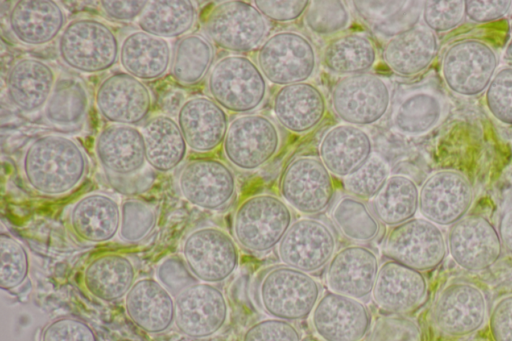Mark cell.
<instances>
[{
	"instance_id": "4fadbf2b",
	"label": "cell",
	"mask_w": 512,
	"mask_h": 341,
	"mask_svg": "<svg viewBox=\"0 0 512 341\" xmlns=\"http://www.w3.org/2000/svg\"><path fill=\"white\" fill-rule=\"evenodd\" d=\"M383 251L389 259L425 272L440 266L448 250L440 226L423 217H414L391 227Z\"/></svg>"
},
{
	"instance_id": "836d02e7",
	"label": "cell",
	"mask_w": 512,
	"mask_h": 341,
	"mask_svg": "<svg viewBox=\"0 0 512 341\" xmlns=\"http://www.w3.org/2000/svg\"><path fill=\"white\" fill-rule=\"evenodd\" d=\"M320 62L326 71L340 77L366 73L378 62V50L367 34L344 32L325 43Z\"/></svg>"
},
{
	"instance_id": "1f68e13d",
	"label": "cell",
	"mask_w": 512,
	"mask_h": 341,
	"mask_svg": "<svg viewBox=\"0 0 512 341\" xmlns=\"http://www.w3.org/2000/svg\"><path fill=\"white\" fill-rule=\"evenodd\" d=\"M128 317L148 333H160L174 322V298L156 279L140 278L125 296Z\"/></svg>"
},
{
	"instance_id": "277c9868",
	"label": "cell",
	"mask_w": 512,
	"mask_h": 341,
	"mask_svg": "<svg viewBox=\"0 0 512 341\" xmlns=\"http://www.w3.org/2000/svg\"><path fill=\"white\" fill-rule=\"evenodd\" d=\"M292 209L279 196L259 193L246 197L233 215V235L243 249L266 253L277 248L293 223Z\"/></svg>"
},
{
	"instance_id": "7c38bea8",
	"label": "cell",
	"mask_w": 512,
	"mask_h": 341,
	"mask_svg": "<svg viewBox=\"0 0 512 341\" xmlns=\"http://www.w3.org/2000/svg\"><path fill=\"white\" fill-rule=\"evenodd\" d=\"M182 255L194 277L210 284L227 280L240 262L235 238L215 226H204L190 232L183 241Z\"/></svg>"
},
{
	"instance_id": "c3c4849f",
	"label": "cell",
	"mask_w": 512,
	"mask_h": 341,
	"mask_svg": "<svg viewBox=\"0 0 512 341\" xmlns=\"http://www.w3.org/2000/svg\"><path fill=\"white\" fill-rule=\"evenodd\" d=\"M424 26L434 33L458 27L466 18L465 0H429L423 2Z\"/></svg>"
},
{
	"instance_id": "603a6c76",
	"label": "cell",
	"mask_w": 512,
	"mask_h": 341,
	"mask_svg": "<svg viewBox=\"0 0 512 341\" xmlns=\"http://www.w3.org/2000/svg\"><path fill=\"white\" fill-rule=\"evenodd\" d=\"M379 267L371 248L348 245L337 250L328 263L326 284L330 291L363 301L372 296Z\"/></svg>"
},
{
	"instance_id": "8fae6325",
	"label": "cell",
	"mask_w": 512,
	"mask_h": 341,
	"mask_svg": "<svg viewBox=\"0 0 512 341\" xmlns=\"http://www.w3.org/2000/svg\"><path fill=\"white\" fill-rule=\"evenodd\" d=\"M279 192L291 209L307 217L318 215L326 211L333 201V175L319 157L300 155L284 168Z\"/></svg>"
},
{
	"instance_id": "d6986e66",
	"label": "cell",
	"mask_w": 512,
	"mask_h": 341,
	"mask_svg": "<svg viewBox=\"0 0 512 341\" xmlns=\"http://www.w3.org/2000/svg\"><path fill=\"white\" fill-rule=\"evenodd\" d=\"M174 322L191 338H206L217 333L228 318V304L215 284L197 281L175 296Z\"/></svg>"
},
{
	"instance_id": "d590c367",
	"label": "cell",
	"mask_w": 512,
	"mask_h": 341,
	"mask_svg": "<svg viewBox=\"0 0 512 341\" xmlns=\"http://www.w3.org/2000/svg\"><path fill=\"white\" fill-rule=\"evenodd\" d=\"M141 132L147 164L154 170L170 172L183 162L188 146L175 119L166 114L150 116Z\"/></svg>"
},
{
	"instance_id": "44dd1931",
	"label": "cell",
	"mask_w": 512,
	"mask_h": 341,
	"mask_svg": "<svg viewBox=\"0 0 512 341\" xmlns=\"http://www.w3.org/2000/svg\"><path fill=\"white\" fill-rule=\"evenodd\" d=\"M95 103L111 124L134 126L149 118L152 95L143 81L126 72H115L99 83Z\"/></svg>"
},
{
	"instance_id": "9f6ffc18",
	"label": "cell",
	"mask_w": 512,
	"mask_h": 341,
	"mask_svg": "<svg viewBox=\"0 0 512 341\" xmlns=\"http://www.w3.org/2000/svg\"><path fill=\"white\" fill-rule=\"evenodd\" d=\"M488 326L492 341H512V294L494 304Z\"/></svg>"
},
{
	"instance_id": "91938a15",
	"label": "cell",
	"mask_w": 512,
	"mask_h": 341,
	"mask_svg": "<svg viewBox=\"0 0 512 341\" xmlns=\"http://www.w3.org/2000/svg\"><path fill=\"white\" fill-rule=\"evenodd\" d=\"M497 229L503 248L512 254V207L502 213Z\"/></svg>"
},
{
	"instance_id": "5bb4252c",
	"label": "cell",
	"mask_w": 512,
	"mask_h": 341,
	"mask_svg": "<svg viewBox=\"0 0 512 341\" xmlns=\"http://www.w3.org/2000/svg\"><path fill=\"white\" fill-rule=\"evenodd\" d=\"M446 243L453 261L470 272L491 268L504 250L498 229L482 215H466L451 225Z\"/></svg>"
},
{
	"instance_id": "7bdbcfd3",
	"label": "cell",
	"mask_w": 512,
	"mask_h": 341,
	"mask_svg": "<svg viewBox=\"0 0 512 341\" xmlns=\"http://www.w3.org/2000/svg\"><path fill=\"white\" fill-rule=\"evenodd\" d=\"M331 218L348 239L365 243L380 232V221L364 200L351 195L342 196L334 205Z\"/></svg>"
},
{
	"instance_id": "8d00e7d4",
	"label": "cell",
	"mask_w": 512,
	"mask_h": 341,
	"mask_svg": "<svg viewBox=\"0 0 512 341\" xmlns=\"http://www.w3.org/2000/svg\"><path fill=\"white\" fill-rule=\"evenodd\" d=\"M197 15V7L192 1L154 0L148 1L136 22L140 30L168 40L188 34Z\"/></svg>"
},
{
	"instance_id": "e0dca14e",
	"label": "cell",
	"mask_w": 512,
	"mask_h": 341,
	"mask_svg": "<svg viewBox=\"0 0 512 341\" xmlns=\"http://www.w3.org/2000/svg\"><path fill=\"white\" fill-rule=\"evenodd\" d=\"M336 248L332 229L319 219L305 216L293 221L277 253L282 264L311 274L328 265Z\"/></svg>"
},
{
	"instance_id": "d4e9b609",
	"label": "cell",
	"mask_w": 512,
	"mask_h": 341,
	"mask_svg": "<svg viewBox=\"0 0 512 341\" xmlns=\"http://www.w3.org/2000/svg\"><path fill=\"white\" fill-rule=\"evenodd\" d=\"M427 293L428 283L423 272L388 259L379 267L372 298L379 308L400 314L420 306Z\"/></svg>"
},
{
	"instance_id": "6da1fadb",
	"label": "cell",
	"mask_w": 512,
	"mask_h": 341,
	"mask_svg": "<svg viewBox=\"0 0 512 341\" xmlns=\"http://www.w3.org/2000/svg\"><path fill=\"white\" fill-rule=\"evenodd\" d=\"M88 161L81 146L60 134H45L26 148L22 170L36 192L59 196L76 188L86 175Z\"/></svg>"
},
{
	"instance_id": "f6af8a7d",
	"label": "cell",
	"mask_w": 512,
	"mask_h": 341,
	"mask_svg": "<svg viewBox=\"0 0 512 341\" xmlns=\"http://www.w3.org/2000/svg\"><path fill=\"white\" fill-rule=\"evenodd\" d=\"M29 274V257L24 246L12 235H0V288L12 291L20 287Z\"/></svg>"
},
{
	"instance_id": "11a10c76",
	"label": "cell",
	"mask_w": 512,
	"mask_h": 341,
	"mask_svg": "<svg viewBox=\"0 0 512 341\" xmlns=\"http://www.w3.org/2000/svg\"><path fill=\"white\" fill-rule=\"evenodd\" d=\"M253 4L267 20L278 23L293 22L303 17L310 1L308 0H255Z\"/></svg>"
},
{
	"instance_id": "7402d4cb",
	"label": "cell",
	"mask_w": 512,
	"mask_h": 341,
	"mask_svg": "<svg viewBox=\"0 0 512 341\" xmlns=\"http://www.w3.org/2000/svg\"><path fill=\"white\" fill-rule=\"evenodd\" d=\"M327 110L324 92L310 81L281 86L272 97L275 120L297 135L313 131L324 120Z\"/></svg>"
},
{
	"instance_id": "52a82bcc",
	"label": "cell",
	"mask_w": 512,
	"mask_h": 341,
	"mask_svg": "<svg viewBox=\"0 0 512 341\" xmlns=\"http://www.w3.org/2000/svg\"><path fill=\"white\" fill-rule=\"evenodd\" d=\"M203 28L214 46L232 54L258 49L269 36V21L253 2L239 0L222 1L211 7Z\"/></svg>"
},
{
	"instance_id": "f546056e",
	"label": "cell",
	"mask_w": 512,
	"mask_h": 341,
	"mask_svg": "<svg viewBox=\"0 0 512 341\" xmlns=\"http://www.w3.org/2000/svg\"><path fill=\"white\" fill-rule=\"evenodd\" d=\"M436 33L426 26H414L386 40L382 59L387 67L401 77H412L426 70L438 54Z\"/></svg>"
},
{
	"instance_id": "4dcf8cb0",
	"label": "cell",
	"mask_w": 512,
	"mask_h": 341,
	"mask_svg": "<svg viewBox=\"0 0 512 341\" xmlns=\"http://www.w3.org/2000/svg\"><path fill=\"white\" fill-rule=\"evenodd\" d=\"M53 68L43 60L20 58L10 67L6 89L10 101L24 113L43 109L56 83Z\"/></svg>"
},
{
	"instance_id": "f35d334b",
	"label": "cell",
	"mask_w": 512,
	"mask_h": 341,
	"mask_svg": "<svg viewBox=\"0 0 512 341\" xmlns=\"http://www.w3.org/2000/svg\"><path fill=\"white\" fill-rule=\"evenodd\" d=\"M419 187L409 176L392 174L373 198V212L386 226L393 227L415 217L419 211Z\"/></svg>"
},
{
	"instance_id": "ee69618b",
	"label": "cell",
	"mask_w": 512,
	"mask_h": 341,
	"mask_svg": "<svg viewBox=\"0 0 512 341\" xmlns=\"http://www.w3.org/2000/svg\"><path fill=\"white\" fill-rule=\"evenodd\" d=\"M302 18L306 28L321 37L344 33L352 21L348 6L340 0L310 1Z\"/></svg>"
},
{
	"instance_id": "f1b7e54d",
	"label": "cell",
	"mask_w": 512,
	"mask_h": 341,
	"mask_svg": "<svg viewBox=\"0 0 512 341\" xmlns=\"http://www.w3.org/2000/svg\"><path fill=\"white\" fill-rule=\"evenodd\" d=\"M68 220L79 240L91 244L105 243L119 233L121 205L107 194L89 193L73 204Z\"/></svg>"
},
{
	"instance_id": "f907efd6",
	"label": "cell",
	"mask_w": 512,
	"mask_h": 341,
	"mask_svg": "<svg viewBox=\"0 0 512 341\" xmlns=\"http://www.w3.org/2000/svg\"><path fill=\"white\" fill-rule=\"evenodd\" d=\"M242 341H301V335L292 322L270 317L248 327Z\"/></svg>"
},
{
	"instance_id": "60d3db41",
	"label": "cell",
	"mask_w": 512,
	"mask_h": 341,
	"mask_svg": "<svg viewBox=\"0 0 512 341\" xmlns=\"http://www.w3.org/2000/svg\"><path fill=\"white\" fill-rule=\"evenodd\" d=\"M358 16L377 32L390 38L417 25L421 1H353Z\"/></svg>"
},
{
	"instance_id": "6f0895ef",
	"label": "cell",
	"mask_w": 512,
	"mask_h": 341,
	"mask_svg": "<svg viewBox=\"0 0 512 341\" xmlns=\"http://www.w3.org/2000/svg\"><path fill=\"white\" fill-rule=\"evenodd\" d=\"M512 8L511 0H465L466 17L483 24L499 20Z\"/></svg>"
},
{
	"instance_id": "cb8c5ba5",
	"label": "cell",
	"mask_w": 512,
	"mask_h": 341,
	"mask_svg": "<svg viewBox=\"0 0 512 341\" xmlns=\"http://www.w3.org/2000/svg\"><path fill=\"white\" fill-rule=\"evenodd\" d=\"M176 121L188 149L197 153H209L222 146L230 123L227 112L203 95L186 99Z\"/></svg>"
},
{
	"instance_id": "ac0fdd59",
	"label": "cell",
	"mask_w": 512,
	"mask_h": 341,
	"mask_svg": "<svg viewBox=\"0 0 512 341\" xmlns=\"http://www.w3.org/2000/svg\"><path fill=\"white\" fill-rule=\"evenodd\" d=\"M183 198L190 204L209 211L226 207L237 191V180L231 167L215 158H198L187 162L178 177Z\"/></svg>"
},
{
	"instance_id": "30bf717a",
	"label": "cell",
	"mask_w": 512,
	"mask_h": 341,
	"mask_svg": "<svg viewBox=\"0 0 512 341\" xmlns=\"http://www.w3.org/2000/svg\"><path fill=\"white\" fill-rule=\"evenodd\" d=\"M498 65V54L491 45L480 39L465 38L445 50L441 73L453 93L469 97L486 91Z\"/></svg>"
},
{
	"instance_id": "d6a6232c",
	"label": "cell",
	"mask_w": 512,
	"mask_h": 341,
	"mask_svg": "<svg viewBox=\"0 0 512 341\" xmlns=\"http://www.w3.org/2000/svg\"><path fill=\"white\" fill-rule=\"evenodd\" d=\"M172 49L168 40L142 30L127 34L120 43L119 62L124 72L141 81L163 77L170 71Z\"/></svg>"
},
{
	"instance_id": "681fc988",
	"label": "cell",
	"mask_w": 512,
	"mask_h": 341,
	"mask_svg": "<svg viewBox=\"0 0 512 341\" xmlns=\"http://www.w3.org/2000/svg\"><path fill=\"white\" fill-rule=\"evenodd\" d=\"M485 103L496 120L512 125V66L497 70L485 91Z\"/></svg>"
},
{
	"instance_id": "ba28073f",
	"label": "cell",
	"mask_w": 512,
	"mask_h": 341,
	"mask_svg": "<svg viewBox=\"0 0 512 341\" xmlns=\"http://www.w3.org/2000/svg\"><path fill=\"white\" fill-rule=\"evenodd\" d=\"M330 101L342 123L366 127L381 121L391 105V88L385 78L366 72L340 77Z\"/></svg>"
},
{
	"instance_id": "9a60e30c",
	"label": "cell",
	"mask_w": 512,
	"mask_h": 341,
	"mask_svg": "<svg viewBox=\"0 0 512 341\" xmlns=\"http://www.w3.org/2000/svg\"><path fill=\"white\" fill-rule=\"evenodd\" d=\"M487 318L483 291L468 281L448 283L438 294L433 307L437 330L451 338H463L480 330Z\"/></svg>"
},
{
	"instance_id": "74e56055",
	"label": "cell",
	"mask_w": 512,
	"mask_h": 341,
	"mask_svg": "<svg viewBox=\"0 0 512 341\" xmlns=\"http://www.w3.org/2000/svg\"><path fill=\"white\" fill-rule=\"evenodd\" d=\"M215 63L212 42L199 33H188L178 39L172 50L170 73L183 86H194L202 81Z\"/></svg>"
},
{
	"instance_id": "83f0119b",
	"label": "cell",
	"mask_w": 512,
	"mask_h": 341,
	"mask_svg": "<svg viewBox=\"0 0 512 341\" xmlns=\"http://www.w3.org/2000/svg\"><path fill=\"white\" fill-rule=\"evenodd\" d=\"M9 28L18 41L42 46L58 38L66 26V15L52 0H19L8 16Z\"/></svg>"
},
{
	"instance_id": "680465c9",
	"label": "cell",
	"mask_w": 512,
	"mask_h": 341,
	"mask_svg": "<svg viewBox=\"0 0 512 341\" xmlns=\"http://www.w3.org/2000/svg\"><path fill=\"white\" fill-rule=\"evenodd\" d=\"M148 1H100L102 12L110 19L119 22L137 20L147 6Z\"/></svg>"
},
{
	"instance_id": "816d5d0a",
	"label": "cell",
	"mask_w": 512,
	"mask_h": 341,
	"mask_svg": "<svg viewBox=\"0 0 512 341\" xmlns=\"http://www.w3.org/2000/svg\"><path fill=\"white\" fill-rule=\"evenodd\" d=\"M41 341H98L93 329L75 317H60L42 331Z\"/></svg>"
},
{
	"instance_id": "4316f807",
	"label": "cell",
	"mask_w": 512,
	"mask_h": 341,
	"mask_svg": "<svg viewBox=\"0 0 512 341\" xmlns=\"http://www.w3.org/2000/svg\"><path fill=\"white\" fill-rule=\"evenodd\" d=\"M95 153L102 168L116 176L133 175L147 164L142 132L132 125L105 126L96 137Z\"/></svg>"
},
{
	"instance_id": "b9f144b4",
	"label": "cell",
	"mask_w": 512,
	"mask_h": 341,
	"mask_svg": "<svg viewBox=\"0 0 512 341\" xmlns=\"http://www.w3.org/2000/svg\"><path fill=\"white\" fill-rule=\"evenodd\" d=\"M89 95L83 81L73 76L57 78L43 112L46 120L56 126L72 127L85 119Z\"/></svg>"
},
{
	"instance_id": "ffe728a7",
	"label": "cell",
	"mask_w": 512,
	"mask_h": 341,
	"mask_svg": "<svg viewBox=\"0 0 512 341\" xmlns=\"http://www.w3.org/2000/svg\"><path fill=\"white\" fill-rule=\"evenodd\" d=\"M310 317L323 341H361L372 325L363 301L330 290L321 295Z\"/></svg>"
},
{
	"instance_id": "bcb514c9",
	"label": "cell",
	"mask_w": 512,
	"mask_h": 341,
	"mask_svg": "<svg viewBox=\"0 0 512 341\" xmlns=\"http://www.w3.org/2000/svg\"><path fill=\"white\" fill-rule=\"evenodd\" d=\"M390 175L387 162L373 153L360 169L343 179V185L351 196L362 200L373 199Z\"/></svg>"
},
{
	"instance_id": "ab89813d",
	"label": "cell",
	"mask_w": 512,
	"mask_h": 341,
	"mask_svg": "<svg viewBox=\"0 0 512 341\" xmlns=\"http://www.w3.org/2000/svg\"><path fill=\"white\" fill-rule=\"evenodd\" d=\"M443 105L440 98L426 90L405 95L391 116L393 128L406 136H421L431 131L441 120Z\"/></svg>"
},
{
	"instance_id": "484cf974",
	"label": "cell",
	"mask_w": 512,
	"mask_h": 341,
	"mask_svg": "<svg viewBox=\"0 0 512 341\" xmlns=\"http://www.w3.org/2000/svg\"><path fill=\"white\" fill-rule=\"evenodd\" d=\"M373 153L370 134L363 127L346 123L329 128L318 146L323 164L332 175L342 179L360 169Z\"/></svg>"
},
{
	"instance_id": "2e32d148",
	"label": "cell",
	"mask_w": 512,
	"mask_h": 341,
	"mask_svg": "<svg viewBox=\"0 0 512 341\" xmlns=\"http://www.w3.org/2000/svg\"><path fill=\"white\" fill-rule=\"evenodd\" d=\"M474 189L470 180L456 170L432 173L419 189V212L438 226H451L472 207Z\"/></svg>"
},
{
	"instance_id": "8992f818",
	"label": "cell",
	"mask_w": 512,
	"mask_h": 341,
	"mask_svg": "<svg viewBox=\"0 0 512 341\" xmlns=\"http://www.w3.org/2000/svg\"><path fill=\"white\" fill-rule=\"evenodd\" d=\"M319 56L313 42L296 30L270 34L256 52V63L268 81L285 86L309 81L316 73Z\"/></svg>"
},
{
	"instance_id": "db71d44e",
	"label": "cell",
	"mask_w": 512,
	"mask_h": 341,
	"mask_svg": "<svg viewBox=\"0 0 512 341\" xmlns=\"http://www.w3.org/2000/svg\"><path fill=\"white\" fill-rule=\"evenodd\" d=\"M157 280L174 296L198 281L183 257L178 256L167 257L159 264Z\"/></svg>"
},
{
	"instance_id": "f5cc1de1",
	"label": "cell",
	"mask_w": 512,
	"mask_h": 341,
	"mask_svg": "<svg viewBox=\"0 0 512 341\" xmlns=\"http://www.w3.org/2000/svg\"><path fill=\"white\" fill-rule=\"evenodd\" d=\"M370 341H422V334L412 319L387 317L376 323Z\"/></svg>"
},
{
	"instance_id": "e575fe53",
	"label": "cell",
	"mask_w": 512,
	"mask_h": 341,
	"mask_svg": "<svg viewBox=\"0 0 512 341\" xmlns=\"http://www.w3.org/2000/svg\"><path fill=\"white\" fill-rule=\"evenodd\" d=\"M135 278L136 270L130 258L119 253H105L87 264L82 283L94 298L112 302L127 295Z\"/></svg>"
},
{
	"instance_id": "5b68a950",
	"label": "cell",
	"mask_w": 512,
	"mask_h": 341,
	"mask_svg": "<svg viewBox=\"0 0 512 341\" xmlns=\"http://www.w3.org/2000/svg\"><path fill=\"white\" fill-rule=\"evenodd\" d=\"M257 295L266 314L293 322L311 316L321 297V286L311 274L282 264L263 274Z\"/></svg>"
},
{
	"instance_id": "9c48e42d",
	"label": "cell",
	"mask_w": 512,
	"mask_h": 341,
	"mask_svg": "<svg viewBox=\"0 0 512 341\" xmlns=\"http://www.w3.org/2000/svg\"><path fill=\"white\" fill-rule=\"evenodd\" d=\"M281 145L276 123L260 113L237 115L228 126L222 144L227 161L241 171H255L270 162Z\"/></svg>"
},
{
	"instance_id": "7a4b0ae2",
	"label": "cell",
	"mask_w": 512,
	"mask_h": 341,
	"mask_svg": "<svg viewBox=\"0 0 512 341\" xmlns=\"http://www.w3.org/2000/svg\"><path fill=\"white\" fill-rule=\"evenodd\" d=\"M207 89L226 112L241 115L253 113L264 103L268 81L256 61L244 54H228L215 61Z\"/></svg>"
},
{
	"instance_id": "3957f363",
	"label": "cell",
	"mask_w": 512,
	"mask_h": 341,
	"mask_svg": "<svg viewBox=\"0 0 512 341\" xmlns=\"http://www.w3.org/2000/svg\"><path fill=\"white\" fill-rule=\"evenodd\" d=\"M57 48L62 62L80 73H100L119 61L117 35L107 23L93 17L67 22L58 37Z\"/></svg>"
},
{
	"instance_id": "7dc6e473",
	"label": "cell",
	"mask_w": 512,
	"mask_h": 341,
	"mask_svg": "<svg viewBox=\"0 0 512 341\" xmlns=\"http://www.w3.org/2000/svg\"><path fill=\"white\" fill-rule=\"evenodd\" d=\"M157 215L147 202L128 198L121 203L119 235L125 242H139L154 229Z\"/></svg>"
}]
</instances>
